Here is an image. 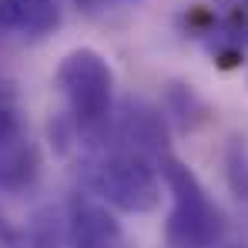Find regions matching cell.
Listing matches in <instances>:
<instances>
[{
  "label": "cell",
  "instance_id": "9",
  "mask_svg": "<svg viewBox=\"0 0 248 248\" xmlns=\"http://www.w3.org/2000/svg\"><path fill=\"white\" fill-rule=\"evenodd\" d=\"M225 165H228V185H232V191H235L238 198H248V151H245V144H242L238 138L232 141Z\"/></svg>",
  "mask_w": 248,
  "mask_h": 248
},
{
  "label": "cell",
  "instance_id": "12",
  "mask_svg": "<svg viewBox=\"0 0 248 248\" xmlns=\"http://www.w3.org/2000/svg\"><path fill=\"white\" fill-rule=\"evenodd\" d=\"M111 3H141V0H111Z\"/></svg>",
  "mask_w": 248,
  "mask_h": 248
},
{
  "label": "cell",
  "instance_id": "8",
  "mask_svg": "<svg viewBox=\"0 0 248 248\" xmlns=\"http://www.w3.org/2000/svg\"><path fill=\"white\" fill-rule=\"evenodd\" d=\"M37 171V158L27 148H7V155L0 158V188H20L34 178Z\"/></svg>",
  "mask_w": 248,
  "mask_h": 248
},
{
  "label": "cell",
  "instance_id": "11",
  "mask_svg": "<svg viewBox=\"0 0 248 248\" xmlns=\"http://www.w3.org/2000/svg\"><path fill=\"white\" fill-rule=\"evenodd\" d=\"M78 3H81V7H87V10H91V7H101V3H104V0H78Z\"/></svg>",
  "mask_w": 248,
  "mask_h": 248
},
{
  "label": "cell",
  "instance_id": "10",
  "mask_svg": "<svg viewBox=\"0 0 248 248\" xmlns=\"http://www.w3.org/2000/svg\"><path fill=\"white\" fill-rule=\"evenodd\" d=\"M17 134V101L10 84L0 81V144H10Z\"/></svg>",
  "mask_w": 248,
  "mask_h": 248
},
{
  "label": "cell",
  "instance_id": "3",
  "mask_svg": "<svg viewBox=\"0 0 248 248\" xmlns=\"http://www.w3.org/2000/svg\"><path fill=\"white\" fill-rule=\"evenodd\" d=\"M158 171L165 178V191L171 195L165 238L171 248H215L225 235V215L211 202L208 188L181 158L161 151Z\"/></svg>",
  "mask_w": 248,
  "mask_h": 248
},
{
  "label": "cell",
  "instance_id": "7",
  "mask_svg": "<svg viewBox=\"0 0 248 248\" xmlns=\"http://www.w3.org/2000/svg\"><path fill=\"white\" fill-rule=\"evenodd\" d=\"M168 118L181 124V131H191L202 121H208V104L188 87V84H171L168 87Z\"/></svg>",
  "mask_w": 248,
  "mask_h": 248
},
{
  "label": "cell",
  "instance_id": "5",
  "mask_svg": "<svg viewBox=\"0 0 248 248\" xmlns=\"http://www.w3.org/2000/svg\"><path fill=\"white\" fill-rule=\"evenodd\" d=\"M67 242L71 248H124V232L108 202L94 191H74L67 202Z\"/></svg>",
  "mask_w": 248,
  "mask_h": 248
},
{
  "label": "cell",
  "instance_id": "1",
  "mask_svg": "<svg viewBox=\"0 0 248 248\" xmlns=\"http://www.w3.org/2000/svg\"><path fill=\"white\" fill-rule=\"evenodd\" d=\"M84 185L111 208L127 215H148L161 202L165 178L158 171V158L127 148L121 141H97L87 144V158L81 165Z\"/></svg>",
  "mask_w": 248,
  "mask_h": 248
},
{
  "label": "cell",
  "instance_id": "4",
  "mask_svg": "<svg viewBox=\"0 0 248 248\" xmlns=\"http://www.w3.org/2000/svg\"><path fill=\"white\" fill-rule=\"evenodd\" d=\"M185 27L191 37H202L208 54L221 67L242 64L248 54V0H208L198 3Z\"/></svg>",
  "mask_w": 248,
  "mask_h": 248
},
{
  "label": "cell",
  "instance_id": "13",
  "mask_svg": "<svg viewBox=\"0 0 248 248\" xmlns=\"http://www.w3.org/2000/svg\"><path fill=\"white\" fill-rule=\"evenodd\" d=\"M34 248H50V245H34Z\"/></svg>",
  "mask_w": 248,
  "mask_h": 248
},
{
  "label": "cell",
  "instance_id": "6",
  "mask_svg": "<svg viewBox=\"0 0 248 248\" xmlns=\"http://www.w3.org/2000/svg\"><path fill=\"white\" fill-rule=\"evenodd\" d=\"M61 27L57 0H0V37L37 41Z\"/></svg>",
  "mask_w": 248,
  "mask_h": 248
},
{
  "label": "cell",
  "instance_id": "2",
  "mask_svg": "<svg viewBox=\"0 0 248 248\" xmlns=\"http://www.w3.org/2000/svg\"><path fill=\"white\" fill-rule=\"evenodd\" d=\"M54 87L64 97L78 138L84 144L101 141L114 118V71L108 57L94 47L67 50L54 71Z\"/></svg>",
  "mask_w": 248,
  "mask_h": 248
}]
</instances>
